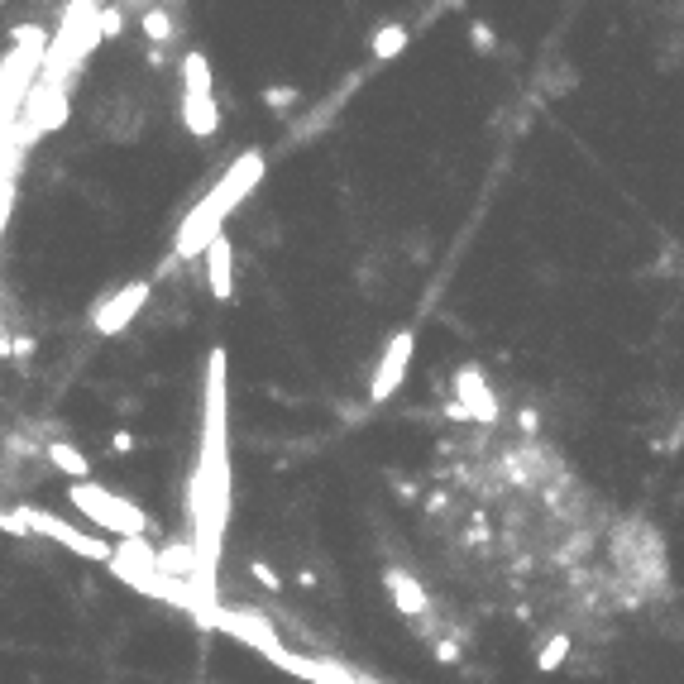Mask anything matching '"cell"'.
Segmentation results:
<instances>
[{"mask_svg":"<svg viewBox=\"0 0 684 684\" xmlns=\"http://www.w3.org/2000/svg\"><path fill=\"white\" fill-rule=\"evenodd\" d=\"M613 565L622 570V579L632 589H661L665 579V546L656 527H646L641 517L622 522L618 536H613Z\"/></svg>","mask_w":684,"mask_h":684,"instance_id":"obj_3","label":"cell"},{"mask_svg":"<svg viewBox=\"0 0 684 684\" xmlns=\"http://www.w3.org/2000/svg\"><path fill=\"white\" fill-rule=\"evenodd\" d=\"M192 517H197V560H201V594L206 579L221 560V531L230 517V445H225V354H211L206 369V441H201V464L192 479Z\"/></svg>","mask_w":684,"mask_h":684,"instance_id":"obj_1","label":"cell"},{"mask_svg":"<svg viewBox=\"0 0 684 684\" xmlns=\"http://www.w3.org/2000/svg\"><path fill=\"white\" fill-rule=\"evenodd\" d=\"M144 302H149V283H130V287H120L115 297H106L101 307L91 311V326L101 335H120L125 326H130L134 316L144 311Z\"/></svg>","mask_w":684,"mask_h":684,"instance_id":"obj_9","label":"cell"},{"mask_svg":"<svg viewBox=\"0 0 684 684\" xmlns=\"http://www.w3.org/2000/svg\"><path fill=\"white\" fill-rule=\"evenodd\" d=\"M67 120V91H53V87H34V96L24 101L20 111V130H5V139L20 134L24 144L44 139V134H58Z\"/></svg>","mask_w":684,"mask_h":684,"instance_id":"obj_6","label":"cell"},{"mask_svg":"<svg viewBox=\"0 0 684 684\" xmlns=\"http://www.w3.org/2000/svg\"><path fill=\"white\" fill-rule=\"evenodd\" d=\"M20 517L29 522V531H39V536H48V541H58V546H67V551H77V555H87V560H106L111 565L115 551L101 541V536H82L77 527H67L63 517H53V512L44 508H20Z\"/></svg>","mask_w":684,"mask_h":684,"instance_id":"obj_7","label":"cell"},{"mask_svg":"<svg viewBox=\"0 0 684 684\" xmlns=\"http://www.w3.org/2000/svg\"><path fill=\"white\" fill-rule=\"evenodd\" d=\"M44 455H48V464L58 469V474H67V479H77V484H87V474H91V460L77 450L72 441H48L44 445Z\"/></svg>","mask_w":684,"mask_h":684,"instance_id":"obj_13","label":"cell"},{"mask_svg":"<svg viewBox=\"0 0 684 684\" xmlns=\"http://www.w3.org/2000/svg\"><path fill=\"white\" fill-rule=\"evenodd\" d=\"M259 177H264V154H240L235 158V168L211 187V197L201 201L197 211L182 221V230H177V259H192V254H206L211 244L221 240V225H225V216L240 206L254 187H259Z\"/></svg>","mask_w":684,"mask_h":684,"instance_id":"obj_2","label":"cell"},{"mask_svg":"<svg viewBox=\"0 0 684 684\" xmlns=\"http://www.w3.org/2000/svg\"><path fill=\"white\" fill-rule=\"evenodd\" d=\"M469 39H474V44H479V48H488V44H493V34H488L484 24H474V29H469Z\"/></svg>","mask_w":684,"mask_h":684,"instance_id":"obj_19","label":"cell"},{"mask_svg":"<svg viewBox=\"0 0 684 684\" xmlns=\"http://www.w3.org/2000/svg\"><path fill=\"white\" fill-rule=\"evenodd\" d=\"M72 508L77 512H87V522L91 527H101V531H115V536H125V541H144V512L134 508V503H125L120 493H111V488H101V484H72Z\"/></svg>","mask_w":684,"mask_h":684,"instance_id":"obj_4","label":"cell"},{"mask_svg":"<svg viewBox=\"0 0 684 684\" xmlns=\"http://www.w3.org/2000/svg\"><path fill=\"white\" fill-rule=\"evenodd\" d=\"M292 96H297L292 87H273V91H268V106H273V111H283V106H292Z\"/></svg>","mask_w":684,"mask_h":684,"instance_id":"obj_18","label":"cell"},{"mask_svg":"<svg viewBox=\"0 0 684 684\" xmlns=\"http://www.w3.org/2000/svg\"><path fill=\"white\" fill-rule=\"evenodd\" d=\"M565 656H570V637H565V632H555V641H546V651H541V661H536V670H546V675H555V670L565 665Z\"/></svg>","mask_w":684,"mask_h":684,"instance_id":"obj_15","label":"cell"},{"mask_svg":"<svg viewBox=\"0 0 684 684\" xmlns=\"http://www.w3.org/2000/svg\"><path fill=\"white\" fill-rule=\"evenodd\" d=\"M450 388H455V402L445 407L455 421H484V426H493L498 421V398H493V388H488V378L479 364H460L455 369V378H450Z\"/></svg>","mask_w":684,"mask_h":684,"instance_id":"obj_5","label":"cell"},{"mask_svg":"<svg viewBox=\"0 0 684 684\" xmlns=\"http://www.w3.org/2000/svg\"><path fill=\"white\" fill-rule=\"evenodd\" d=\"M412 354H417V335L412 331H398L393 340H388V350H383L374 378H369V402H388L393 393H398L407 369H412Z\"/></svg>","mask_w":684,"mask_h":684,"instance_id":"obj_8","label":"cell"},{"mask_svg":"<svg viewBox=\"0 0 684 684\" xmlns=\"http://www.w3.org/2000/svg\"><path fill=\"white\" fill-rule=\"evenodd\" d=\"M206 283H211V297H230V292H235V259H230V240H216L211 244V249H206Z\"/></svg>","mask_w":684,"mask_h":684,"instance_id":"obj_11","label":"cell"},{"mask_svg":"<svg viewBox=\"0 0 684 684\" xmlns=\"http://www.w3.org/2000/svg\"><path fill=\"white\" fill-rule=\"evenodd\" d=\"M383 584H388V594H393V603H398V613H407V618H426L431 613V598H426V589H421L417 579L407 570H383Z\"/></svg>","mask_w":684,"mask_h":684,"instance_id":"obj_10","label":"cell"},{"mask_svg":"<svg viewBox=\"0 0 684 684\" xmlns=\"http://www.w3.org/2000/svg\"><path fill=\"white\" fill-rule=\"evenodd\" d=\"M402 44H407V29H402V24H388V29L374 34V58H393V53H402Z\"/></svg>","mask_w":684,"mask_h":684,"instance_id":"obj_17","label":"cell"},{"mask_svg":"<svg viewBox=\"0 0 684 684\" xmlns=\"http://www.w3.org/2000/svg\"><path fill=\"white\" fill-rule=\"evenodd\" d=\"M182 120H187V130L197 134V139H211L216 125H221L216 96H182Z\"/></svg>","mask_w":684,"mask_h":684,"instance_id":"obj_12","label":"cell"},{"mask_svg":"<svg viewBox=\"0 0 684 684\" xmlns=\"http://www.w3.org/2000/svg\"><path fill=\"white\" fill-rule=\"evenodd\" d=\"M182 96H211V63L201 53L182 58Z\"/></svg>","mask_w":684,"mask_h":684,"instance_id":"obj_14","label":"cell"},{"mask_svg":"<svg viewBox=\"0 0 684 684\" xmlns=\"http://www.w3.org/2000/svg\"><path fill=\"white\" fill-rule=\"evenodd\" d=\"M144 34H149L154 44H168V39L177 34V20L168 15V10H149V15H144Z\"/></svg>","mask_w":684,"mask_h":684,"instance_id":"obj_16","label":"cell"}]
</instances>
